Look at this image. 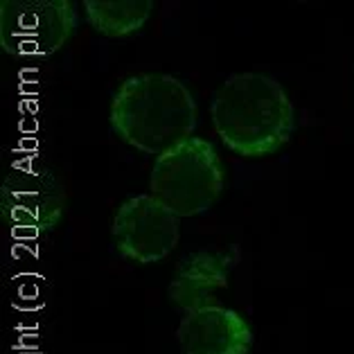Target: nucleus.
I'll return each instance as SVG.
<instances>
[{"mask_svg": "<svg viewBox=\"0 0 354 354\" xmlns=\"http://www.w3.org/2000/svg\"><path fill=\"white\" fill-rule=\"evenodd\" d=\"M118 253L129 262L153 264L176 248L178 217L151 194H138L120 203L111 223Z\"/></svg>", "mask_w": 354, "mask_h": 354, "instance_id": "nucleus-6", "label": "nucleus"}, {"mask_svg": "<svg viewBox=\"0 0 354 354\" xmlns=\"http://www.w3.org/2000/svg\"><path fill=\"white\" fill-rule=\"evenodd\" d=\"M77 30L71 0H3L0 48L16 59H48Z\"/></svg>", "mask_w": 354, "mask_h": 354, "instance_id": "nucleus-5", "label": "nucleus"}, {"mask_svg": "<svg viewBox=\"0 0 354 354\" xmlns=\"http://www.w3.org/2000/svg\"><path fill=\"white\" fill-rule=\"evenodd\" d=\"M237 260V248L228 250H194L180 260L171 275L167 296L171 305L194 312L198 307L214 305V293L228 287L230 269Z\"/></svg>", "mask_w": 354, "mask_h": 354, "instance_id": "nucleus-8", "label": "nucleus"}, {"mask_svg": "<svg viewBox=\"0 0 354 354\" xmlns=\"http://www.w3.org/2000/svg\"><path fill=\"white\" fill-rule=\"evenodd\" d=\"M86 19L109 39H124L140 32L153 12L151 0H86Z\"/></svg>", "mask_w": 354, "mask_h": 354, "instance_id": "nucleus-9", "label": "nucleus"}, {"mask_svg": "<svg viewBox=\"0 0 354 354\" xmlns=\"http://www.w3.org/2000/svg\"><path fill=\"white\" fill-rule=\"evenodd\" d=\"M226 171L214 147L203 138H189L153 162L151 196L176 217H196L210 210L223 192Z\"/></svg>", "mask_w": 354, "mask_h": 354, "instance_id": "nucleus-3", "label": "nucleus"}, {"mask_svg": "<svg viewBox=\"0 0 354 354\" xmlns=\"http://www.w3.org/2000/svg\"><path fill=\"white\" fill-rule=\"evenodd\" d=\"M214 131L230 151L262 158L289 142L296 124L287 91L269 75H232L212 95Z\"/></svg>", "mask_w": 354, "mask_h": 354, "instance_id": "nucleus-1", "label": "nucleus"}, {"mask_svg": "<svg viewBox=\"0 0 354 354\" xmlns=\"http://www.w3.org/2000/svg\"><path fill=\"white\" fill-rule=\"evenodd\" d=\"M109 120L120 140L158 158L192 138L196 102L176 77L133 75L113 93Z\"/></svg>", "mask_w": 354, "mask_h": 354, "instance_id": "nucleus-2", "label": "nucleus"}, {"mask_svg": "<svg viewBox=\"0 0 354 354\" xmlns=\"http://www.w3.org/2000/svg\"><path fill=\"white\" fill-rule=\"evenodd\" d=\"M66 187L53 169L37 160L10 167L0 185V214L19 235L37 237L64 221Z\"/></svg>", "mask_w": 354, "mask_h": 354, "instance_id": "nucleus-4", "label": "nucleus"}, {"mask_svg": "<svg viewBox=\"0 0 354 354\" xmlns=\"http://www.w3.org/2000/svg\"><path fill=\"white\" fill-rule=\"evenodd\" d=\"M178 345L183 354H248L253 332L239 312L214 302L183 316Z\"/></svg>", "mask_w": 354, "mask_h": 354, "instance_id": "nucleus-7", "label": "nucleus"}]
</instances>
